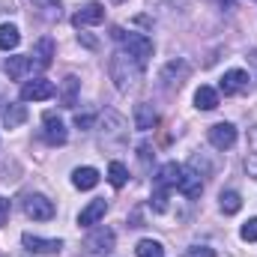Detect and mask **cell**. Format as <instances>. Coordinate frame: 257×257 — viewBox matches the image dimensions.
Masks as SVG:
<instances>
[{
  "mask_svg": "<svg viewBox=\"0 0 257 257\" xmlns=\"http://www.w3.org/2000/svg\"><path fill=\"white\" fill-rule=\"evenodd\" d=\"M78 87H81V81H78L75 75H69V78L63 81V90H60L63 108H75V102H78Z\"/></svg>",
  "mask_w": 257,
  "mask_h": 257,
  "instance_id": "obj_22",
  "label": "cell"
},
{
  "mask_svg": "<svg viewBox=\"0 0 257 257\" xmlns=\"http://www.w3.org/2000/svg\"><path fill=\"white\" fill-rule=\"evenodd\" d=\"M194 105H197L200 111H215V108H218V90H212V87H197Z\"/></svg>",
  "mask_w": 257,
  "mask_h": 257,
  "instance_id": "obj_19",
  "label": "cell"
},
{
  "mask_svg": "<svg viewBox=\"0 0 257 257\" xmlns=\"http://www.w3.org/2000/svg\"><path fill=\"white\" fill-rule=\"evenodd\" d=\"M24 120H27V108H24V105H9V108H3V123H6V128L21 126Z\"/></svg>",
  "mask_w": 257,
  "mask_h": 257,
  "instance_id": "obj_24",
  "label": "cell"
},
{
  "mask_svg": "<svg viewBox=\"0 0 257 257\" xmlns=\"http://www.w3.org/2000/svg\"><path fill=\"white\" fill-rule=\"evenodd\" d=\"M54 93H57V87H54L51 81L36 78V81H27V84L21 87V102H45V99H51Z\"/></svg>",
  "mask_w": 257,
  "mask_h": 257,
  "instance_id": "obj_5",
  "label": "cell"
},
{
  "mask_svg": "<svg viewBox=\"0 0 257 257\" xmlns=\"http://www.w3.org/2000/svg\"><path fill=\"white\" fill-rule=\"evenodd\" d=\"M3 69H6V75H9L12 81H21V78L33 69V60H30V57H9Z\"/></svg>",
  "mask_w": 257,
  "mask_h": 257,
  "instance_id": "obj_18",
  "label": "cell"
},
{
  "mask_svg": "<svg viewBox=\"0 0 257 257\" xmlns=\"http://www.w3.org/2000/svg\"><path fill=\"white\" fill-rule=\"evenodd\" d=\"M209 144L215 150H230L236 144V128L230 126V123H215V126L209 128Z\"/></svg>",
  "mask_w": 257,
  "mask_h": 257,
  "instance_id": "obj_11",
  "label": "cell"
},
{
  "mask_svg": "<svg viewBox=\"0 0 257 257\" xmlns=\"http://www.w3.org/2000/svg\"><path fill=\"white\" fill-rule=\"evenodd\" d=\"M150 206H153V212H165L168 209V189H156L150 197Z\"/></svg>",
  "mask_w": 257,
  "mask_h": 257,
  "instance_id": "obj_27",
  "label": "cell"
},
{
  "mask_svg": "<svg viewBox=\"0 0 257 257\" xmlns=\"http://www.w3.org/2000/svg\"><path fill=\"white\" fill-rule=\"evenodd\" d=\"M33 57H36V66H39V69H48L51 60H54V39H51V36H42V39L33 45Z\"/></svg>",
  "mask_w": 257,
  "mask_h": 257,
  "instance_id": "obj_17",
  "label": "cell"
},
{
  "mask_svg": "<svg viewBox=\"0 0 257 257\" xmlns=\"http://www.w3.org/2000/svg\"><path fill=\"white\" fill-rule=\"evenodd\" d=\"M72 186L81 189V192H90L99 186V171L96 168H75L72 171Z\"/></svg>",
  "mask_w": 257,
  "mask_h": 257,
  "instance_id": "obj_14",
  "label": "cell"
},
{
  "mask_svg": "<svg viewBox=\"0 0 257 257\" xmlns=\"http://www.w3.org/2000/svg\"><path fill=\"white\" fill-rule=\"evenodd\" d=\"M186 257H215V251L209 245H192V248H186Z\"/></svg>",
  "mask_w": 257,
  "mask_h": 257,
  "instance_id": "obj_29",
  "label": "cell"
},
{
  "mask_svg": "<svg viewBox=\"0 0 257 257\" xmlns=\"http://www.w3.org/2000/svg\"><path fill=\"white\" fill-rule=\"evenodd\" d=\"M105 212H108V200H105V197H96V200H90V203L81 209L78 224H81V227H90V224H96Z\"/></svg>",
  "mask_w": 257,
  "mask_h": 257,
  "instance_id": "obj_13",
  "label": "cell"
},
{
  "mask_svg": "<svg viewBox=\"0 0 257 257\" xmlns=\"http://www.w3.org/2000/svg\"><path fill=\"white\" fill-rule=\"evenodd\" d=\"M18 42H21L18 27L15 24H0V51H12V48H18Z\"/></svg>",
  "mask_w": 257,
  "mask_h": 257,
  "instance_id": "obj_21",
  "label": "cell"
},
{
  "mask_svg": "<svg viewBox=\"0 0 257 257\" xmlns=\"http://www.w3.org/2000/svg\"><path fill=\"white\" fill-rule=\"evenodd\" d=\"M42 138H45V144L48 147H63L66 141H69V132H66L63 120L54 114V111H45V117H42Z\"/></svg>",
  "mask_w": 257,
  "mask_h": 257,
  "instance_id": "obj_4",
  "label": "cell"
},
{
  "mask_svg": "<svg viewBox=\"0 0 257 257\" xmlns=\"http://www.w3.org/2000/svg\"><path fill=\"white\" fill-rule=\"evenodd\" d=\"M180 174H183V168L177 165V162H168V165H162L159 168V174H156V189H177L180 186Z\"/></svg>",
  "mask_w": 257,
  "mask_h": 257,
  "instance_id": "obj_12",
  "label": "cell"
},
{
  "mask_svg": "<svg viewBox=\"0 0 257 257\" xmlns=\"http://www.w3.org/2000/svg\"><path fill=\"white\" fill-rule=\"evenodd\" d=\"M93 114H75V126L78 128H93Z\"/></svg>",
  "mask_w": 257,
  "mask_h": 257,
  "instance_id": "obj_30",
  "label": "cell"
},
{
  "mask_svg": "<svg viewBox=\"0 0 257 257\" xmlns=\"http://www.w3.org/2000/svg\"><path fill=\"white\" fill-rule=\"evenodd\" d=\"M135 254L138 257H165V248H162V242H156V239H141L138 248H135Z\"/></svg>",
  "mask_w": 257,
  "mask_h": 257,
  "instance_id": "obj_26",
  "label": "cell"
},
{
  "mask_svg": "<svg viewBox=\"0 0 257 257\" xmlns=\"http://www.w3.org/2000/svg\"><path fill=\"white\" fill-rule=\"evenodd\" d=\"M108 180H111V186H114V189H123V186H126V180H128L126 165H123V162H111V165H108Z\"/></svg>",
  "mask_w": 257,
  "mask_h": 257,
  "instance_id": "obj_25",
  "label": "cell"
},
{
  "mask_svg": "<svg viewBox=\"0 0 257 257\" xmlns=\"http://www.w3.org/2000/svg\"><path fill=\"white\" fill-rule=\"evenodd\" d=\"M245 171L257 180V126L248 128V156H245Z\"/></svg>",
  "mask_w": 257,
  "mask_h": 257,
  "instance_id": "obj_23",
  "label": "cell"
},
{
  "mask_svg": "<svg viewBox=\"0 0 257 257\" xmlns=\"http://www.w3.org/2000/svg\"><path fill=\"white\" fill-rule=\"evenodd\" d=\"M9 221V200L6 197H0V227Z\"/></svg>",
  "mask_w": 257,
  "mask_h": 257,
  "instance_id": "obj_31",
  "label": "cell"
},
{
  "mask_svg": "<svg viewBox=\"0 0 257 257\" xmlns=\"http://www.w3.org/2000/svg\"><path fill=\"white\" fill-rule=\"evenodd\" d=\"M239 236H242L245 242H257V218H251V221H245V224H242Z\"/></svg>",
  "mask_w": 257,
  "mask_h": 257,
  "instance_id": "obj_28",
  "label": "cell"
},
{
  "mask_svg": "<svg viewBox=\"0 0 257 257\" xmlns=\"http://www.w3.org/2000/svg\"><path fill=\"white\" fill-rule=\"evenodd\" d=\"M218 206H221V212H224V215H236V212L242 209V197H239V192L227 189V192L218 194Z\"/></svg>",
  "mask_w": 257,
  "mask_h": 257,
  "instance_id": "obj_20",
  "label": "cell"
},
{
  "mask_svg": "<svg viewBox=\"0 0 257 257\" xmlns=\"http://www.w3.org/2000/svg\"><path fill=\"white\" fill-rule=\"evenodd\" d=\"M21 242L30 254H60V248H63L60 239H42V236H33V233H24Z\"/></svg>",
  "mask_w": 257,
  "mask_h": 257,
  "instance_id": "obj_9",
  "label": "cell"
},
{
  "mask_svg": "<svg viewBox=\"0 0 257 257\" xmlns=\"http://www.w3.org/2000/svg\"><path fill=\"white\" fill-rule=\"evenodd\" d=\"M156 123H159V114H156L153 105H147V102L135 105V128L150 132V128H156Z\"/></svg>",
  "mask_w": 257,
  "mask_h": 257,
  "instance_id": "obj_15",
  "label": "cell"
},
{
  "mask_svg": "<svg viewBox=\"0 0 257 257\" xmlns=\"http://www.w3.org/2000/svg\"><path fill=\"white\" fill-rule=\"evenodd\" d=\"M24 212L33 221H51L57 209H54V200H48L45 194H27L24 197Z\"/></svg>",
  "mask_w": 257,
  "mask_h": 257,
  "instance_id": "obj_3",
  "label": "cell"
},
{
  "mask_svg": "<svg viewBox=\"0 0 257 257\" xmlns=\"http://www.w3.org/2000/svg\"><path fill=\"white\" fill-rule=\"evenodd\" d=\"M177 189L186 194V197H200L203 183H200V177L194 174V168H183V174H180V186H177Z\"/></svg>",
  "mask_w": 257,
  "mask_h": 257,
  "instance_id": "obj_16",
  "label": "cell"
},
{
  "mask_svg": "<svg viewBox=\"0 0 257 257\" xmlns=\"http://www.w3.org/2000/svg\"><path fill=\"white\" fill-rule=\"evenodd\" d=\"M189 72H192V69H189L186 60H171V63L162 69V84H165L168 90H174V87L180 90V87H183V81L189 78Z\"/></svg>",
  "mask_w": 257,
  "mask_h": 257,
  "instance_id": "obj_8",
  "label": "cell"
},
{
  "mask_svg": "<svg viewBox=\"0 0 257 257\" xmlns=\"http://www.w3.org/2000/svg\"><path fill=\"white\" fill-rule=\"evenodd\" d=\"M141 66L132 54L126 51H117V54H111V60H108V72H111V81L117 84V90H123L126 93L128 87H135V81L141 78Z\"/></svg>",
  "mask_w": 257,
  "mask_h": 257,
  "instance_id": "obj_1",
  "label": "cell"
},
{
  "mask_svg": "<svg viewBox=\"0 0 257 257\" xmlns=\"http://www.w3.org/2000/svg\"><path fill=\"white\" fill-rule=\"evenodd\" d=\"M114 245H117V236H114L111 227H99V230H93V233L87 236V248H90L93 254H99V257L111 254Z\"/></svg>",
  "mask_w": 257,
  "mask_h": 257,
  "instance_id": "obj_6",
  "label": "cell"
},
{
  "mask_svg": "<svg viewBox=\"0 0 257 257\" xmlns=\"http://www.w3.org/2000/svg\"><path fill=\"white\" fill-rule=\"evenodd\" d=\"M248 72L245 69H230V72H224V78L218 81V90L224 93V96H236V93H245L248 90Z\"/></svg>",
  "mask_w": 257,
  "mask_h": 257,
  "instance_id": "obj_7",
  "label": "cell"
},
{
  "mask_svg": "<svg viewBox=\"0 0 257 257\" xmlns=\"http://www.w3.org/2000/svg\"><path fill=\"white\" fill-rule=\"evenodd\" d=\"M102 21H105V6H102V3H87V6H81V9L75 12V18H72L75 27H93V24H102Z\"/></svg>",
  "mask_w": 257,
  "mask_h": 257,
  "instance_id": "obj_10",
  "label": "cell"
},
{
  "mask_svg": "<svg viewBox=\"0 0 257 257\" xmlns=\"http://www.w3.org/2000/svg\"><path fill=\"white\" fill-rule=\"evenodd\" d=\"M111 36H114L117 42H123L126 54H132L138 63H144L147 57H153V42H150V36H144V33H126L123 27H114Z\"/></svg>",
  "mask_w": 257,
  "mask_h": 257,
  "instance_id": "obj_2",
  "label": "cell"
}]
</instances>
